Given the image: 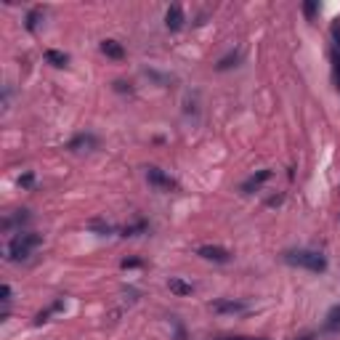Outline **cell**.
Returning <instances> with one entry per match:
<instances>
[{"label":"cell","instance_id":"d6986e66","mask_svg":"<svg viewBox=\"0 0 340 340\" xmlns=\"http://www.w3.org/2000/svg\"><path fill=\"white\" fill-rule=\"evenodd\" d=\"M88 226L93 229V231H101V234H109V231H112V226H109V223H104V221H90Z\"/></svg>","mask_w":340,"mask_h":340},{"label":"cell","instance_id":"9a60e30c","mask_svg":"<svg viewBox=\"0 0 340 340\" xmlns=\"http://www.w3.org/2000/svg\"><path fill=\"white\" fill-rule=\"evenodd\" d=\"M330 61H332V77H335V88L340 90V53L330 51Z\"/></svg>","mask_w":340,"mask_h":340},{"label":"cell","instance_id":"7c38bea8","mask_svg":"<svg viewBox=\"0 0 340 340\" xmlns=\"http://www.w3.org/2000/svg\"><path fill=\"white\" fill-rule=\"evenodd\" d=\"M324 330H327V332H340V303L330 308L327 322H324Z\"/></svg>","mask_w":340,"mask_h":340},{"label":"cell","instance_id":"ba28073f","mask_svg":"<svg viewBox=\"0 0 340 340\" xmlns=\"http://www.w3.org/2000/svg\"><path fill=\"white\" fill-rule=\"evenodd\" d=\"M96 146V138L90 136V133H77L72 141L67 144V149L69 152H80V149H93Z\"/></svg>","mask_w":340,"mask_h":340},{"label":"cell","instance_id":"7402d4cb","mask_svg":"<svg viewBox=\"0 0 340 340\" xmlns=\"http://www.w3.org/2000/svg\"><path fill=\"white\" fill-rule=\"evenodd\" d=\"M115 90H120V93H125V90H130V85H128V83H122V80H117V83H115Z\"/></svg>","mask_w":340,"mask_h":340},{"label":"cell","instance_id":"ffe728a7","mask_svg":"<svg viewBox=\"0 0 340 340\" xmlns=\"http://www.w3.org/2000/svg\"><path fill=\"white\" fill-rule=\"evenodd\" d=\"M32 183H35V176H32V173H24V176L19 178V186H22V189H32Z\"/></svg>","mask_w":340,"mask_h":340},{"label":"cell","instance_id":"8fae6325","mask_svg":"<svg viewBox=\"0 0 340 340\" xmlns=\"http://www.w3.org/2000/svg\"><path fill=\"white\" fill-rule=\"evenodd\" d=\"M167 287H170V292H176V295H181V298H186V295H192V292H194V287H192L189 282L178 279V276H170V279H167Z\"/></svg>","mask_w":340,"mask_h":340},{"label":"cell","instance_id":"d4e9b609","mask_svg":"<svg viewBox=\"0 0 340 340\" xmlns=\"http://www.w3.org/2000/svg\"><path fill=\"white\" fill-rule=\"evenodd\" d=\"M226 340H263V337H226Z\"/></svg>","mask_w":340,"mask_h":340},{"label":"cell","instance_id":"277c9868","mask_svg":"<svg viewBox=\"0 0 340 340\" xmlns=\"http://www.w3.org/2000/svg\"><path fill=\"white\" fill-rule=\"evenodd\" d=\"M210 308L215 314H244L247 311V303L244 300H234V298H218V300H213Z\"/></svg>","mask_w":340,"mask_h":340},{"label":"cell","instance_id":"5bb4252c","mask_svg":"<svg viewBox=\"0 0 340 340\" xmlns=\"http://www.w3.org/2000/svg\"><path fill=\"white\" fill-rule=\"evenodd\" d=\"M40 16H43V11H40V8H32V11L27 13V19H24V27L29 29V32H35V29H37V22H40Z\"/></svg>","mask_w":340,"mask_h":340},{"label":"cell","instance_id":"6da1fadb","mask_svg":"<svg viewBox=\"0 0 340 340\" xmlns=\"http://www.w3.org/2000/svg\"><path fill=\"white\" fill-rule=\"evenodd\" d=\"M43 242L40 234H29V231H19L8 239V247H6V258L8 260H27L29 253Z\"/></svg>","mask_w":340,"mask_h":340},{"label":"cell","instance_id":"cb8c5ba5","mask_svg":"<svg viewBox=\"0 0 340 340\" xmlns=\"http://www.w3.org/2000/svg\"><path fill=\"white\" fill-rule=\"evenodd\" d=\"M295 340H316V335H314V332H308V335H303V337H295Z\"/></svg>","mask_w":340,"mask_h":340},{"label":"cell","instance_id":"44dd1931","mask_svg":"<svg viewBox=\"0 0 340 340\" xmlns=\"http://www.w3.org/2000/svg\"><path fill=\"white\" fill-rule=\"evenodd\" d=\"M141 266L144 263L138 258H125V260H122V269H141Z\"/></svg>","mask_w":340,"mask_h":340},{"label":"cell","instance_id":"3957f363","mask_svg":"<svg viewBox=\"0 0 340 340\" xmlns=\"http://www.w3.org/2000/svg\"><path fill=\"white\" fill-rule=\"evenodd\" d=\"M146 181H149L157 192H176V189H178V183H176L173 178H170V176L165 173V170L154 167V165H152V167H146Z\"/></svg>","mask_w":340,"mask_h":340},{"label":"cell","instance_id":"5b68a950","mask_svg":"<svg viewBox=\"0 0 340 340\" xmlns=\"http://www.w3.org/2000/svg\"><path fill=\"white\" fill-rule=\"evenodd\" d=\"M197 255L205 258V260H213V263H229V260H231V253L223 250V247H218V244H202V247H197Z\"/></svg>","mask_w":340,"mask_h":340},{"label":"cell","instance_id":"603a6c76","mask_svg":"<svg viewBox=\"0 0 340 340\" xmlns=\"http://www.w3.org/2000/svg\"><path fill=\"white\" fill-rule=\"evenodd\" d=\"M332 37H335V40H337V45H340V24H337V22L332 24Z\"/></svg>","mask_w":340,"mask_h":340},{"label":"cell","instance_id":"e0dca14e","mask_svg":"<svg viewBox=\"0 0 340 340\" xmlns=\"http://www.w3.org/2000/svg\"><path fill=\"white\" fill-rule=\"evenodd\" d=\"M27 218H29V215H27V210H19V215H13V218H6V221H3V229L8 231L13 223H24Z\"/></svg>","mask_w":340,"mask_h":340},{"label":"cell","instance_id":"8992f818","mask_svg":"<svg viewBox=\"0 0 340 340\" xmlns=\"http://www.w3.org/2000/svg\"><path fill=\"white\" fill-rule=\"evenodd\" d=\"M269 178H271V170H269V167H266V170H258V173H253L250 178L242 183V194H253V192H258Z\"/></svg>","mask_w":340,"mask_h":340},{"label":"cell","instance_id":"30bf717a","mask_svg":"<svg viewBox=\"0 0 340 340\" xmlns=\"http://www.w3.org/2000/svg\"><path fill=\"white\" fill-rule=\"evenodd\" d=\"M149 231V221L146 218H136L133 223H128L125 229H122V237H141Z\"/></svg>","mask_w":340,"mask_h":340},{"label":"cell","instance_id":"9c48e42d","mask_svg":"<svg viewBox=\"0 0 340 340\" xmlns=\"http://www.w3.org/2000/svg\"><path fill=\"white\" fill-rule=\"evenodd\" d=\"M101 53L106 59H115V61L125 59V48H122V43H117V40H104L101 43Z\"/></svg>","mask_w":340,"mask_h":340},{"label":"cell","instance_id":"ac0fdd59","mask_svg":"<svg viewBox=\"0 0 340 340\" xmlns=\"http://www.w3.org/2000/svg\"><path fill=\"white\" fill-rule=\"evenodd\" d=\"M316 11H319V3H316V0H308V3H303L306 19H314V16H316Z\"/></svg>","mask_w":340,"mask_h":340},{"label":"cell","instance_id":"2e32d148","mask_svg":"<svg viewBox=\"0 0 340 340\" xmlns=\"http://www.w3.org/2000/svg\"><path fill=\"white\" fill-rule=\"evenodd\" d=\"M237 61H239V53H229V56H223L221 61H218V72H223V69H231V67H237Z\"/></svg>","mask_w":340,"mask_h":340},{"label":"cell","instance_id":"7a4b0ae2","mask_svg":"<svg viewBox=\"0 0 340 340\" xmlns=\"http://www.w3.org/2000/svg\"><path fill=\"white\" fill-rule=\"evenodd\" d=\"M285 263L298 266V269H308L314 274L327 271V260H324V255H319L314 250H287L285 253Z\"/></svg>","mask_w":340,"mask_h":340},{"label":"cell","instance_id":"4fadbf2b","mask_svg":"<svg viewBox=\"0 0 340 340\" xmlns=\"http://www.w3.org/2000/svg\"><path fill=\"white\" fill-rule=\"evenodd\" d=\"M45 61H48V64H53V67H67V61H69V56H67L64 51H56V48H48V51H45Z\"/></svg>","mask_w":340,"mask_h":340},{"label":"cell","instance_id":"52a82bcc","mask_svg":"<svg viewBox=\"0 0 340 340\" xmlns=\"http://www.w3.org/2000/svg\"><path fill=\"white\" fill-rule=\"evenodd\" d=\"M165 27L170 29V32H176V29L183 27V11L181 6H170L167 13H165Z\"/></svg>","mask_w":340,"mask_h":340}]
</instances>
